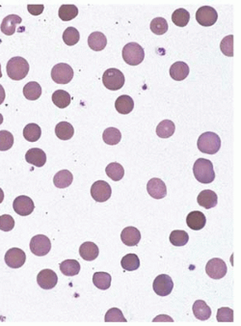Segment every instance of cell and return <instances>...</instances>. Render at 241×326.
I'll list each match as a JSON object with an SVG mask.
<instances>
[{
  "label": "cell",
  "instance_id": "cell-36",
  "mask_svg": "<svg viewBox=\"0 0 241 326\" xmlns=\"http://www.w3.org/2000/svg\"><path fill=\"white\" fill-rule=\"evenodd\" d=\"M172 20H173L174 24H176L177 26L185 27L188 24V22L190 20V14L185 9H183V8L178 9L172 14Z\"/></svg>",
  "mask_w": 241,
  "mask_h": 326
},
{
  "label": "cell",
  "instance_id": "cell-44",
  "mask_svg": "<svg viewBox=\"0 0 241 326\" xmlns=\"http://www.w3.org/2000/svg\"><path fill=\"white\" fill-rule=\"evenodd\" d=\"M220 48L224 55L229 57L234 56V35L226 36L221 41Z\"/></svg>",
  "mask_w": 241,
  "mask_h": 326
},
{
  "label": "cell",
  "instance_id": "cell-35",
  "mask_svg": "<svg viewBox=\"0 0 241 326\" xmlns=\"http://www.w3.org/2000/svg\"><path fill=\"white\" fill-rule=\"evenodd\" d=\"M105 172H106V175L115 182L121 181L125 175L124 167L118 162L109 163L105 169Z\"/></svg>",
  "mask_w": 241,
  "mask_h": 326
},
{
  "label": "cell",
  "instance_id": "cell-49",
  "mask_svg": "<svg viewBox=\"0 0 241 326\" xmlns=\"http://www.w3.org/2000/svg\"><path fill=\"white\" fill-rule=\"evenodd\" d=\"M3 200H4V192H3V190L0 188V204L3 202Z\"/></svg>",
  "mask_w": 241,
  "mask_h": 326
},
{
  "label": "cell",
  "instance_id": "cell-20",
  "mask_svg": "<svg viewBox=\"0 0 241 326\" xmlns=\"http://www.w3.org/2000/svg\"><path fill=\"white\" fill-rule=\"evenodd\" d=\"M186 224L191 230L200 231L206 226L207 218L206 215L201 212H191L186 217Z\"/></svg>",
  "mask_w": 241,
  "mask_h": 326
},
{
  "label": "cell",
  "instance_id": "cell-7",
  "mask_svg": "<svg viewBox=\"0 0 241 326\" xmlns=\"http://www.w3.org/2000/svg\"><path fill=\"white\" fill-rule=\"evenodd\" d=\"M51 249V242L46 236L38 235L31 239L30 241V250L34 255L45 256L49 253Z\"/></svg>",
  "mask_w": 241,
  "mask_h": 326
},
{
  "label": "cell",
  "instance_id": "cell-11",
  "mask_svg": "<svg viewBox=\"0 0 241 326\" xmlns=\"http://www.w3.org/2000/svg\"><path fill=\"white\" fill-rule=\"evenodd\" d=\"M218 18L216 10L211 6H203L196 12V20L203 26H213Z\"/></svg>",
  "mask_w": 241,
  "mask_h": 326
},
{
  "label": "cell",
  "instance_id": "cell-16",
  "mask_svg": "<svg viewBox=\"0 0 241 326\" xmlns=\"http://www.w3.org/2000/svg\"><path fill=\"white\" fill-rule=\"evenodd\" d=\"M25 159L29 164H32L36 167H43L46 162V155L43 150L39 148H33L26 152Z\"/></svg>",
  "mask_w": 241,
  "mask_h": 326
},
{
  "label": "cell",
  "instance_id": "cell-46",
  "mask_svg": "<svg viewBox=\"0 0 241 326\" xmlns=\"http://www.w3.org/2000/svg\"><path fill=\"white\" fill-rule=\"evenodd\" d=\"M14 227V218L9 214L0 216V230L3 232H10Z\"/></svg>",
  "mask_w": 241,
  "mask_h": 326
},
{
  "label": "cell",
  "instance_id": "cell-42",
  "mask_svg": "<svg viewBox=\"0 0 241 326\" xmlns=\"http://www.w3.org/2000/svg\"><path fill=\"white\" fill-rule=\"evenodd\" d=\"M14 145V136L8 130H0V151H8Z\"/></svg>",
  "mask_w": 241,
  "mask_h": 326
},
{
  "label": "cell",
  "instance_id": "cell-9",
  "mask_svg": "<svg viewBox=\"0 0 241 326\" xmlns=\"http://www.w3.org/2000/svg\"><path fill=\"white\" fill-rule=\"evenodd\" d=\"M153 288L157 296L167 297L170 295L174 289V282L169 275L160 274L155 279Z\"/></svg>",
  "mask_w": 241,
  "mask_h": 326
},
{
  "label": "cell",
  "instance_id": "cell-17",
  "mask_svg": "<svg viewBox=\"0 0 241 326\" xmlns=\"http://www.w3.org/2000/svg\"><path fill=\"white\" fill-rule=\"evenodd\" d=\"M22 21L21 17L17 14H9L7 15L1 23V32L7 36H11L15 33L16 27Z\"/></svg>",
  "mask_w": 241,
  "mask_h": 326
},
{
  "label": "cell",
  "instance_id": "cell-34",
  "mask_svg": "<svg viewBox=\"0 0 241 326\" xmlns=\"http://www.w3.org/2000/svg\"><path fill=\"white\" fill-rule=\"evenodd\" d=\"M52 101L59 108H66L71 103V96L64 90H57L52 94Z\"/></svg>",
  "mask_w": 241,
  "mask_h": 326
},
{
  "label": "cell",
  "instance_id": "cell-29",
  "mask_svg": "<svg viewBox=\"0 0 241 326\" xmlns=\"http://www.w3.org/2000/svg\"><path fill=\"white\" fill-rule=\"evenodd\" d=\"M23 95L29 100H36L42 95V87L36 81L28 82L23 87Z\"/></svg>",
  "mask_w": 241,
  "mask_h": 326
},
{
  "label": "cell",
  "instance_id": "cell-19",
  "mask_svg": "<svg viewBox=\"0 0 241 326\" xmlns=\"http://www.w3.org/2000/svg\"><path fill=\"white\" fill-rule=\"evenodd\" d=\"M217 201H218L217 194L210 189L201 191V193L197 197V202H198L199 205L207 210L214 208L217 205Z\"/></svg>",
  "mask_w": 241,
  "mask_h": 326
},
{
  "label": "cell",
  "instance_id": "cell-39",
  "mask_svg": "<svg viewBox=\"0 0 241 326\" xmlns=\"http://www.w3.org/2000/svg\"><path fill=\"white\" fill-rule=\"evenodd\" d=\"M170 242L177 247L185 246V244L189 241L188 234L183 230H175L170 234Z\"/></svg>",
  "mask_w": 241,
  "mask_h": 326
},
{
  "label": "cell",
  "instance_id": "cell-50",
  "mask_svg": "<svg viewBox=\"0 0 241 326\" xmlns=\"http://www.w3.org/2000/svg\"><path fill=\"white\" fill-rule=\"evenodd\" d=\"M3 123V116L0 114V125Z\"/></svg>",
  "mask_w": 241,
  "mask_h": 326
},
{
  "label": "cell",
  "instance_id": "cell-14",
  "mask_svg": "<svg viewBox=\"0 0 241 326\" xmlns=\"http://www.w3.org/2000/svg\"><path fill=\"white\" fill-rule=\"evenodd\" d=\"M37 282L43 290H51L58 283V276L53 270H43L37 276Z\"/></svg>",
  "mask_w": 241,
  "mask_h": 326
},
{
  "label": "cell",
  "instance_id": "cell-51",
  "mask_svg": "<svg viewBox=\"0 0 241 326\" xmlns=\"http://www.w3.org/2000/svg\"><path fill=\"white\" fill-rule=\"evenodd\" d=\"M2 77V72H1V65H0V78Z\"/></svg>",
  "mask_w": 241,
  "mask_h": 326
},
{
  "label": "cell",
  "instance_id": "cell-45",
  "mask_svg": "<svg viewBox=\"0 0 241 326\" xmlns=\"http://www.w3.org/2000/svg\"><path fill=\"white\" fill-rule=\"evenodd\" d=\"M217 322L218 323H233L234 322V311L231 308L222 307L217 311Z\"/></svg>",
  "mask_w": 241,
  "mask_h": 326
},
{
  "label": "cell",
  "instance_id": "cell-13",
  "mask_svg": "<svg viewBox=\"0 0 241 326\" xmlns=\"http://www.w3.org/2000/svg\"><path fill=\"white\" fill-rule=\"evenodd\" d=\"M13 209L14 213H17L20 216H27L33 213L35 210V205L33 200L28 196H18L14 199L13 203Z\"/></svg>",
  "mask_w": 241,
  "mask_h": 326
},
{
  "label": "cell",
  "instance_id": "cell-24",
  "mask_svg": "<svg viewBox=\"0 0 241 326\" xmlns=\"http://www.w3.org/2000/svg\"><path fill=\"white\" fill-rule=\"evenodd\" d=\"M193 314L200 321H208L212 317V309L204 300H197L193 304Z\"/></svg>",
  "mask_w": 241,
  "mask_h": 326
},
{
  "label": "cell",
  "instance_id": "cell-37",
  "mask_svg": "<svg viewBox=\"0 0 241 326\" xmlns=\"http://www.w3.org/2000/svg\"><path fill=\"white\" fill-rule=\"evenodd\" d=\"M102 138H103V141L105 142L107 145L114 146V145H117L120 143L122 139V134L118 128H108L103 131Z\"/></svg>",
  "mask_w": 241,
  "mask_h": 326
},
{
  "label": "cell",
  "instance_id": "cell-38",
  "mask_svg": "<svg viewBox=\"0 0 241 326\" xmlns=\"http://www.w3.org/2000/svg\"><path fill=\"white\" fill-rule=\"evenodd\" d=\"M121 266L126 271H134L140 267V261L136 254H128L124 256L121 261Z\"/></svg>",
  "mask_w": 241,
  "mask_h": 326
},
{
  "label": "cell",
  "instance_id": "cell-5",
  "mask_svg": "<svg viewBox=\"0 0 241 326\" xmlns=\"http://www.w3.org/2000/svg\"><path fill=\"white\" fill-rule=\"evenodd\" d=\"M103 85L111 91L120 90L125 84V75L118 69H108L102 75Z\"/></svg>",
  "mask_w": 241,
  "mask_h": 326
},
{
  "label": "cell",
  "instance_id": "cell-18",
  "mask_svg": "<svg viewBox=\"0 0 241 326\" xmlns=\"http://www.w3.org/2000/svg\"><path fill=\"white\" fill-rule=\"evenodd\" d=\"M121 240L127 246H136L141 240V234L137 228H125L121 233Z\"/></svg>",
  "mask_w": 241,
  "mask_h": 326
},
{
  "label": "cell",
  "instance_id": "cell-12",
  "mask_svg": "<svg viewBox=\"0 0 241 326\" xmlns=\"http://www.w3.org/2000/svg\"><path fill=\"white\" fill-rule=\"evenodd\" d=\"M26 261L25 253L19 248H11L5 254V263L11 269L21 268Z\"/></svg>",
  "mask_w": 241,
  "mask_h": 326
},
{
  "label": "cell",
  "instance_id": "cell-32",
  "mask_svg": "<svg viewBox=\"0 0 241 326\" xmlns=\"http://www.w3.org/2000/svg\"><path fill=\"white\" fill-rule=\"evenodd\" d=\"M59 17L64 21H69L75 18L78 14V9L73 4H65L62 5L59 9Z\"/></svg>",
  "mask_w": 241,
  "mask_h": 326
},
{
  "label": "cell",
  "instance_id": "cell-2",
  "mask_svg": "<svg viewBox=\"0 0 241 326\" xmlns=\"http://www.w3.org/2000/svg\"><path fill=\"white\" fill-rule=\"evenodd\" d=\"M6 70L8 76L11 79L21 80L28 74V62L22 57H13L8 61Z\"/></svg>",
  "mask_w": 241,
  "mask_h": 326
},
{
  "label": "cell",
  "instance_id": "cell-40",
  "mask_svg": "<svg viewBox=\"0 0 241 326\" xmlns=\"http://www.w3.org/2000/svg\"><path fill=\"white\" fill-rule=\"evenodd\" d=\"M151 30L156 35H163L168 31V22L164 17H156L151 22Z\"/></svg>",
  "mask_w": 241,
  "mask_h": 326
},
{
  "label": "cell",
  "instance_id": "cell-25",
  "mask_svg": "<svg viewBox=\"0 0 241 326\" xmlns=\"http://www.w3.org/2000/svg\"><path fill=\"white\" fill-rule=\"evenodd\" d=\"M115 107L120 114H129L134 108V101L128 95H122L116 99Z\"/></svg>",
  "mask_w": 241,
  "mask_h": 326
},
{
  "label": "cell",
  "instance_id": "cell-33",
  "mask_svg": "<svg viewBox=\"0 0 241 326\" xmlns=\"http://www.w3.org/2000/svg\"><path fill=\"white\" fill-rule=\"evenodd\" d=\"M42 135V129L37 124H28L23 128V137L29 142H36Z\"/></svg>",
  "mask_w": 241,
  "mask_h": 326
},
{
  "label": "cell",
  "instance_id": "cell-43",
  "mask_svg": "<svg viewBox=\"0 0 241 326\" xmlns=\"http://www.w3.org/2000/svg\"><path fill=\"white\" fill-rule=\"evenodd\" d=\"M105 323H127L122 311L118 308H111L105 314Z\"/></svg>",
  "mask_w": 241,
  "mask_h": 326
},
{
  "label": "cell",
  "instance_id": "cell-27",
  "mask_svg": "<svg viewBox=\"0 0 241 326\" xmlns=\"http://www.w3.org/2000/svg\"><path fill=\"white\" fill-rule=\"evenodd\" d=\"M55 134L61 140H70L74 134V128L68 122H60L55 128Z\"/></svg>",
  "mask_w": 241,
  "mask_h": 326
},
{
  "label": "cell",
  "instance_id": "cell-41",
  "mask_svg": "<svg viewBox=\"0 0 241 326\" xmlns=\"http://www.w3.org/2000/svg\"><path fill=\"white\" fill-rule=\"evenodd\" d=\"M80 35L74 27H68L63 33V41L67 45H74L79 42Z\"/></svg>",
  "mask_w": 241,
  "mask_h": 326
},
{
  "label": "cell",
  "instance_id": "cell-26",
  "mask_svg": "<svg viewBox=\"0 0 241 326\" xmlns=\"http://www.w3.org/2000/svg\"><path fill=\"white\" fill-rule=\"evenodd\" d=\"M73 176L69 170L59 171L54 175L53 183L57 188H66L71 185Z\"/></svg>",
  "mask_w": 241,
  "mask_h": 326
},
{
  "label": "cell",
  "instance_id": "cell-21",
  "mask_svg": "<svg viewBox=\"0 0 241 326\" xmlns=\"http://www.w3.org/2000/svg\"><path fill=\"white\" fill-rule=\"evenodd\" d=\"M170 76L177 81H182L185 79L188 74H189V67L188 65L183 62V61H178L174 63L170 67Z\"/></svg>",
  "mask_w": 241,
  "mask_h": 326
},
{
  "label": "cell",
  "instance_id": "cell-3",
  "mask_svg": "<svg viewBox=\"0 0 241 326\" xmlns=\"http://www.w3.org/2000/svg\"><path fill=\"white\" fill-rule=\"evenodd\" d=\"M197 146L202 153L215 155L221 148V139L214 132H205L199 137Z\"/></svg>",
  "mask_w": 241,
  "mask_h": 326
},
{
  "label": "cell",
  "instance_id": "cell-10",
  "mask_svg": "<svg viewBox=\"0 0 241 326\" xmlns=\"http://www.w3.org/2000/svg\"><path fill=\"white\" fill-rule=\"evenodd\" d=\"M111 194H112L111 186L104 181H98L94 183L91 187V195L96 202L99 203L106 202L111 197Z\"/></svg>",
  "mask_w": 241,
  "mask_h": 326
},
{
  "label": "cell",
  "instance_id": "cell-30",
  "mask_svg": "<svg viewBox=\"0 0 241 326\" xmlns=\"http://www.w3.org/2000/svg\"><path fill=\"white\" fill-rule=\"evenodd\" d=\"M111 275L106 272H96L93 276V283L99 290H108L111 286Z\"/></svg>",
  "mask_w": 241,
  "mask_h": 326
},
{
  "label": "cell",
  "instance_id": "cell-23",
  "mask_svg": "<svg viewBox=\"0 0 241 326\" xmlns=\"http://www.w3.org/2000/svg\"><path fill=\"white\" fill-rule=\"evenodd\" d=\"M107 44V39L105 35L101 32H93L88 38V45L91 49L95 51H100L105 48Z\"/></svg>",
  "mask_w": 241,
  "mask_h": 326
},
{
  "label": "cell",
  "instance_id": "cell-15",
  "mask_svg": "<svg viewBox=\"0 0 241 326\" xmlns=\"http://www.w3.org/2000/svg\"><path fill=\"white\" fill-rule=\"evenodd\" d=\"M147 190L151 197L155 199L164 198L167 195V187L164 182L160 179H151L148 182Z\"/></svg>",
  "mask_w": 241,
  "mask_h": 326
},
{
  "label": "cell",
  "instance_id": "cell-31",
  "mask_svg": "<svg viewBox=\"0 0 241 326\" xmlns=\"http://www.w3.org/2000/svg\"><path fill=\"white\" fill-rule=\"evenodd\" d=\"M175 124L170 120H164L160 122L156 128V134L160 138H169L175 132Z\"/></svg>",
  "mask_w": 241,
  "mask_h": 326
},
{
  "label": "cell",
  "instance_id": "cell-28",
  "mask_svg": "<svg viewBox=\"0 0 241 326\" xmlns=\"http://www.w3.org/2000/svg\"><path fill=\"white\" fill-rule=\"evenodd\" d=\"M60 270L66 276H75L80 271V264L76 260H66L60 264Z\"/></svg>",
  "mask_w": 241,
  "mask_h": 326
},
{
  "label": "cell",
  "instance_id": "cell-1",
  "mask_svg": "<svg viewBox=\"0 0 241 326\" xmlns=\"http://www.w3.org/2000/svg\"><path fill=\"white\" fill-rule=\"evenodd\" d=\"M195 179L201 184H211L215 179L213 162L206 158H199L193 165Z\"/></svg>",
  "mask_w": 241,
  "mask_h": 326
},
{
  "label": "cell",
  "instance_id": "cell-47",
  "mask_svg": "<svg viewBox=\"0 0 241 326\" xmlns=\"http://www.w3.org/2000/svg\"><path fill=\"white\" fill-rule=\"evenodd\" d=\"M27 9H28V12L31 14L33 15H39V14H42L43 12V9H44V6L40 4V5H27Z\"/></svg>",
  "mask_w": 241,
  "mask_h": 326
},
{
  "label": "cell",
  "instance_id": "cell-22",
  "mask_svg": "<svg viewBox=\"0 0 241 326\" xmlns=\"http://www.w3.org/2000/svg\"><path fill=\"white\" fill-rule=\"evenodd\" d=\"M99 247L94 242L87 241V242L82 243L81 246L79 247L80 257L85 261L91 262V261L96 260L99 256Z\"/></svg>",
  "mask_w": 241,
  "mask_h": 326
},
{
  "label": "cell",
  "instance_id": "cell-48",
  "mask_svg": "<svg viewBox=\"0 0 241 326\" xmlns=\"http://www.w3.org/2000/svg\"><path fill=\"white\" fill-rule=\"evenodd\" d=\"M5 96H6V94H5V90H4L3 86L0 84V104L4 101Z\"/></svg>",
  "mask_w": 241,
  "mask_h": 326
},
{
  "label": "cell",
  "instance_id": "cell-4",
  "mask_svg": "<svg viewBox=\"0 0 241 326\" xmlns=\"http://www.w3.org/2000/svg\"><path fill=\"white\" fill-rule=\"evenodd\" d=\"M123 58L130 66H137L142 63L145 58V51L142 46L137 43H128L123 48Z\"/></svg>",
  "mask_w": 241,
  "mask_h": 326
},
{
  "label": "cell",
  "instance_id": "cell-8",
  "mask_svg": "<svg viewBox=\"0 0 241 326\" xmlns=\"http://www.w3.org/2000/svg\"><path fill=\"white\" fill-rule=\"evenodd\" d=\"M227 265L226 263L219 258H214L206 266V272L212 279H221L227 274Z\"/></svg>",
  "mask_w": 241,
  "mask_h": 326
},
{
  "label": "cell",
  "instance_id": "cell-6",
  "mask_svg": "<svg viewBox=\"0 0 241 326\" xmlns=\"http://www.w3.org/2000/svg\"><path fill=\"white\" fill-rule=\"evenodd\" d=\"M73 77V71L70 65L59 63L51 70V78L58 84H68Z\"/></svg>",
  "mask_w": 241,
  "mask_h": 326
}]
</instances>
